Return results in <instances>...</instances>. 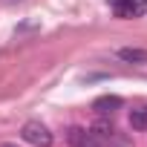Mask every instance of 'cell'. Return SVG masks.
Segmentation results:
<instances>
[{
    "instance_id": "cell-8",
    "label": "cell",
    "mask_w": 147,
    "mask_h": 147,
    "mask_svg": "<svg viewBox=\"0 0 147 147\" xmlns=\"http://www.w3.org/2000/svg\"><path fill=\"white\" fill-rule=\"evenodd\" d=\"M0 147H12V144H0Z\"/></svg>"
},
{
    "instance_id": "cell-5",
    "label": "cell",
    "mask_w": 147,
    "mask_h": 147,
    "mask_svg": "<svg viewBox=\"0 0 147 147\" xmlns=\"http://www.w3.org/2000/svg\"><path fill=\"white\" fill-rule=\"evenodd\" d=\"M115 55L124 63H147V49H138V46H121L115 49Z\"/></svg>"
},
{
    "instance_id": "cell-7",
    "label": "cell",
    "mask_w": 147,
    "mask_h": 147,
    "mask_svg": "<svg viewBox=\"0 0 147 147\" xmlns=\"http://www.w3.org/2000/svg\"><path fill=\"white\" fill-rule=\"evenodd\" d=\"M130 127L138 130V133L147 130V107H136V110H130Z\"/></svg>"
},
{
    "instance_id": "cell-4",
    "label": "cell",
    "mask_w": 147,
    "mask_h": 147,
    "mask_svg": "<svg viewBox=\"0 0 147 147\" xmlns=\"http://www.w3.org/2000/svg\"><path fill=\"white\" fill-rule=\"evenodd\" d=\"M66 141H69V147H101L87 127H69L66 130Z\"/></svg>"
},
{
    "instance_id": "cell-2",
    "label": "cell",
    "mask_w": 147,
    "mask_h": 147,
    "mask_svg": "<svg viewBox=\"0 0 147 147\" xmlns=\"http://www.w3.org/2000/svg\"><path fill=\"white\" fill-rule=\"evenodd\" d=\"M90 133L95 136V141L101 144V147H127V141H121L118 138V133H115V127L113 124H107V121H95L92 127H90Z\"/></svg>"
},
{
    "instance_id": "cell-1",
    "label": "cell",
    "mask_w": 147,
    "mask_h": 147,
    "mask_svg": "<svg viewBox=\"0 0 147 147\" xmlns=\"http://www.w3.org/2000/svg\"><path fill=\"white\" fill-rule=\"evenodd\" d=\"M20 136H23V141H29L32 147H52V133H49V127L46 124H40V121H26L23 124V130H20Z\"/></svg>"
},
{
    "instance_id": "cell-3",
    "label": "cell",
    "mask_w": 147,
    "mask_h": 147,
    "mask_svg": "<svg viewBox=\"0 0 147 147\" xmlns=\"http://www.w3.org/2000/svg\"><path fill=\"white\" fill-rule=\"evenodd\" d=\"M110 6H113L115 18H124V20L141 18V15H144V6L138 3V0H110Z\"/></svg>"
},
{
    "instance_id": "cell-6",
    "label": "cell",
    "mask_w": 147,
    "mask_h": 147,
    "mask_svg": "<svg viewBox=\"0 0 147 147\" xmlns=\"http://www.w3.org/2000/svg\"><path fill=\"white\" fill-rule=\"evenodd\" d=\"M118 107H121V98H118V95H101V98L92 101V110L101 113V115H110V113H115Z\"/></svg>"
}]
</instances>
